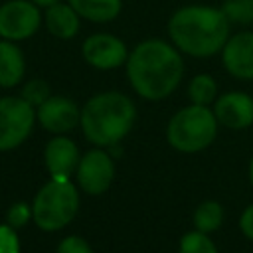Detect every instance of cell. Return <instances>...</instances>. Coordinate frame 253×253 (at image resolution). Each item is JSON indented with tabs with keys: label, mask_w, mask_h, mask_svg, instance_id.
<instances>
[{
	"label": "cell",
	"mask_w": 253,
	"mask_h": 253,
	"mask_svg": "<svg viewBox=\"0 0 253 253\" xmlns=\"http://www.w3.org/2000/svg\"><path fill=\"white\" fill-rule=\"evenodd\" d=\"M126 75L132 89L150 101H160L176 91L184 75V61L176 47L164 40L140 42L126 59Z\"/></svg>",
	"instance_id": "1"
},
{
	"label": "cell",
	"mask_w": 253,
	"mask_h": 253,
	"mask_svg": "<svg viewBox=\"0 0 253 253\" xmlns=\"http://www.w3.org/2000/svg\"><path fill=\"white\" fill-rule=\"evenodd\" d=\"M174 45L192 57H210L229 40V16L225 10L194 4L178 8L168 22Z\"/></svg>",
	"instance_id": "2"
},
{
	"label": "cell",
	"mask_w": 253,
	"mask_h": 253,
	"mask_svg": "<svg viewBox=\"0 0 253 253\" xmlns=\"http://www.w3.org/2000/svg\"><path fill=\"white\" fill-rule=\"evenodd\" d=\"M134 119V103L123 93L107 91L85 103L79 123L87 140L97 146H113L130 132Z\"/></svg>",
	"instance_id": "3"
},
{
	"label": "cell",
	"mask_w": 253,
	"mask_h": 253,
	"mask_svg": "<svg viewBox=\"0 0 253 253\" xmlns=\"http://www.w3.org/2000/svg\"><path fill=\"white\" fill-rule=\"evenodd\" d=\"M217 134V119L206 105H188L168 123V142L180 152H198L208 148Z\"/></svg>",
	"instance_id": "4"
},
{
	"label": "cell",
	"mask_w": 253,
	"mask_h": 253,
	"mask_svg": "<svg viewBox=\"0 0 253 253\" xmlns=\"http://www.w3.org/2000/svg\"><path fill=\"white\" fill-rule=\"evenodd\" d=\"M79 194L69 180L51 178L36 194L32 204L34 221L43 231H57L65 227L77 213Z\"/></svg>",
	"instance_id": "5"
},
{
	"label": "cell",
	"mask_w": 253,
	"mask_h": 253,
	"mask_svg": "<svg viewBox=\"0 0 253 253\" xmlns=\"http://www.w3.org/2000/svg\"><path fill=\"white\" fill-rule=\"evenodd\" d=\"M36 107L24 97L0 99V150L20 146L32 132L36 123Z\"/></svg>",
	"instance_id": "6"
},
{
	"label": "cell",
	"mask_w": 253,
	"mask_h": 253,
	"mask_svg": "<svg viewBox=\"0 0 253 253\" xmlns=\"http://www.w3.org/2000/svg\"><path fill=\"white\" fill-rule=\"evenodd\" d=\"M42 24L40 6L32 0H10L0 6V38L20 42L32 38Z\"/></svg>",
	"instance_id": "7"
},
{
	"label": "cell",
	"mask_w": 253,
	"mask_h": 253,
	"mask_svg": "<svg viewBox=\"0 0 253 253\" xmlns=\"http://www.w3.org/2000/svg\"><path fill=\"white\" fill-rule=\"evenodd\" d=\"M115 178V162L105 150H89L77 164V182L87 194H103Z\"/></svg>",
	"instance_id": "8"
},
{
	"label": "cell",
	"mask_w": 253,
	"mask_h": 253,
	"mask_svg": "<svg viewBox=\"0 0 253 253\" xmlns=\"http://www.w3.org/2000/svg\"><path fill=\"white\" fill-rule=\"evenodd\" d=\"M83 59L95 69H115L128 59V51L123 40L111 34H93L81 45Z\"/></svg>",
	"instance_id": "9"
},
{
	"label": "cell",
	"mask_w": 253,
	"mask_h": 253,
	"mask_svg": "<svg viewBox=\"0 0 253 253\" xmlns=\"http://www.w3.org/2000/svg\"><path fill=\"white\" fill-rule=\"evenodd\" d=\"M36 117L45 130L53 134H63L81 121V111L71 99L51 95L36 109Z\"/></svg>",
	"instance_id": "10"
},
{
	"label": "cell",
	"mask_w": 253,
	"mask_h": 253,
	"mask_svg": "<svg viewBox=\"0 0 253 253\" xmlns=\"http://www.w3.org/2000/svg\"><path fill=\"white\" fill-rule=\"evenodd\" d=\"M213 115L227 128H247L253 125V97L241 91H229L215 99Z\"/></svg>",
	"instance_id": "11"
},
{
	"label": "cell",
	"mask_w": 253,
	"mask_h": 253,
	"mask_svg": "<svg viewBox=\"0 0 253 253\" xmlns=\"http://www.w3.org/2000/svg\"><path fill=\"white\" fill-rule=\"evenodd\" d=\"M223 67L237 79H253V32L231 36L221 49Z\"/></svg>",
	"instance_id": "12"
},
{
	"label": "cell",
	"mask_w": 253,
	"mask_h": 253,
	"mask_svg": "<svg viewBox=\"0 0 253 253\" xmlns=\"http://www.w3.org/2000/svg\"><path fill=\"white\" fill-rule=\"evenodd\" d=\"M43 158H45L47 172L51 174V178H57V180H69V176L73 174V170L81 160L77 146L65 136L51 138L45 146Z\"/></svg>",
	"instance_id": "13"
},
{
	"label": "cell",
	"mask_w": 253,
	"mask_h": 253,
	"mask_svg": "<svg viewBox=\"0 0 253 253\" xmlns=\"http://www.w3.org/2000/svg\"><path fill=\"white\" fill-rule=\"evenodd\" d=\"M43 20L49 34L59 40H71L79 32V14L71 8V4L55 2L45 6Z\"/></svg>",
	"instance_id": "14"
},
{
	"label": "cell",
	"mask_w": 253,
	"mask_h": 253,
	"mask_svg": "<svg viewBox=\"0 0 253 253\" xmlns=\"http://www.w3.org/2000/svg\"><path fill=\"white\" fill-rule=\"evenodd\" d=\"M26 71V59L22 49L10 42L0 40V87H16Z\"/></svg>",
	"instance_id": "15"
},
{
	"label": "cell",
	"mask_w": 253,
	"mask_h": 253,
	"mask_svg": "<svg viewBox=\"0 0 253 253\" xmlns=\"http://www.w3.org/2000/svg\"><path fill=\"white\" fill-rule=\"evenodd\" d=\"M71 8L91 22H111L121 14L123 0H69Z\"/></svg>",
	"instance_id": "16"
},
{
	"label": "cell",
	"mask_w": 253,
	"mask_h": 253,
	"mask_svg": "<svg viewBox=\"0 0 253 253\" xmlns=\"http://www.w3.org/2000/svg\"><path fill=\"white\" fill-rule=\"evenodd\" d=\"M188 95H190V101L194 105H206L208 107L210 103H213V99L217 95V85H215V81H213L211 75L200 73V75H196L190 81Z\"/></svg>",
	"instance_id": "17"
},
{
	"label": "cell",
	"mask_w": 253,
	"mask_h": 253,
	"mask_svg": "<svg viewBox=\"0 0 253 253\" xmlns=\"http://www.w3.org/2000/svg\"><path fill=\"white\" fill-rule=\"evenodd\" d=\"M221 219H223V210L217 202H211V200L200 204L194 213V225L204 233L215 231L221 225Z\"/></svg>",
	"instance_id": "18"
},
{
	"label": "cell",
	"mask_w": 253,
	"mask_h": 253,
	"mask_svg": "<svg viewBox=\"0 0 253 253\" xmlns=\"http://www.w3.org/2000/svg\"><path fill=\"white\" fill-rule=\"evenodd\" d=\"M180 253H217L215 243L208 237V233L194 229L188 231L180 241Z\"/></svg>",
	"instance_id": "19"
},
{
	"label": "cell",
	"mask_w": 253,
	"mask_h": 253,
	"mask_svg": "<svg viewBox=\"0 0 253 253\" xmlns=\"http://www.w3.org/2000/svg\"><path fill=\"white\" fill-rule=\"evenodd\" d=\"M22 97H24L32 107L38 109L47 97H51V95H49V85H47L43 79H32V81H28V83L24 85Z\"/></svg>",
	"instance_id": "20"
},
{
	"label": "cell",
	"mask_w": 253,
	"mask_h": 253,
	"mask_svg": "<svg viewBox=\"0 0 253 253\" xmlns=\"http://www.w3.org/2000/svg\"><path fill=\"white\" fill-rule=\"evenodd\" d=\"M30 217H34L32 208H28V204H22V202L14 204V206L8 210V213H6L8 225H12L14 229H16V227H24Z\"/></svg>",
	"instance_id": "21"
},
{
	"label": "cell",
	"mask_w": 253,
	"mask_h": 253,
	"mask_svg": "<svg viewBox=\"0 0 253 253\" xmlns=\"http://www.w3.org/2000/svg\"><path fill=\"white\" fill-rule=\"evenodd\" d=\"M0 253H20V239L12 225H0Z\"/></svg>",
	"instance_id": "22"
},
{
	"label": "cell",
	"mask_w": 253,
	"mask_h": 253,
	"mask_svg": "<svg viewBox=\"0 0 253 253\" xmlns=\"http://www.w3.org/2000/svg\"><path fill=\"white\" fill-rule=\"evenodd\" d=\"M57 253H93V249H91V245L83 237L69 235V237H65V239L59 241Z\"/></svg>",
	"instance_id": "23"
},
{
	"label": "cell",
	"mask_w": 253,
	"mask_h": 253,
	"mask_svg": "<svg viewBox=\"0 0 253 253\" xmlns=\"http://www.w3.org/2000/svg\"><path fill=\"white\" fill-rule=\"evenodd\" d=\"M239 229L243 231L245 237H249L253 241V204L245 208V211L239 217Z\"/></svg>",
	"instance_id": "24"
},
{
	"label": "cell",
	"mask_w": 253,
	"mask_h": 253,
	"mask_svg": "<svg viewBox=\"0 0 253 253\" xmlns=\"http://www.w3.org/2000/svg\"><path fill=\"white\" fill-rule=\"evenodd\" d=\"M32 2H36L38 6H49V4H55L59 0H32Z\"/></svg>",
	"instance_id": "25"
},
{
	"label": "cell",
	"mask_w": 253,
	"mask_h": 253,
	"mask_svg": "<svg viewBox=\"0 0 253 253\" xmlns=\"http://www.w3.org/2000/svg\"><path fill=\"white\" fill-rule=\"evenodd\" d=\"M249 180L253 184V158H251V164H249Z\"/></svg>",
	"instance_id": "26"
}]
</instances>
